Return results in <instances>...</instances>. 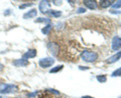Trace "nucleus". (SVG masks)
<instances>
[{
    "instance_id": "1",
    "label": "nucleus",
    "mask_w": 121,
    "mask_h": 98,
    "mask_svg": "<svg viewBox=\"0 0 121 98\" xmlns=\"http://www.w3.org/2000/svg\"><path fill=\"white\" fill-rule=\"evenodd\" d=\"M81 58L86 62H94L98 59V53L95 51H88L85 50L82 52Z\"/></svg>"
},
{
    "instance_id": "2",
    "label": "nucleus",
    "mask_w": 121,
    "mask_h": 98,
    "mask_svg": "<svg viewBox=\"0 0 121 98\" xmlns=\"http://www.w3.org/2000/svg\"><path fill=\"white\" fill-rule=\"evenodd\" d=\"M16 89H17L16 86L12 84H6V83L0 84V93L1 94H8L11 92H15Z\"/></svg>"
},
{
    "instance_id": "3",
    "label": "nucleus",
    "mask_w": 121,
    "mask_h": 98,
    "mask_svg": "<svg viewBox=\"0 0 121 98\" xmlns=\"http://www.w3.org/2000/svg\"><path fill=\"white\" fill-rule=\"evenodd\" d=\"M55 63V59L54 58H51V57H45V58H43L39 60V66L41 68H48V67H51L52 64Z\"/></svg>"
},
{
    "instance_id": "4",
    "label": "nucleus",
    "mask_w": 121,
    "mask_h": 98,
    "mask_svg": "<svg viewBox=\"0 0 121 98\" xmlns=\"http://www.w3.org/2000/svg\"><path fill=\"white\" fill-rule=\"evenodd\" d=\"M48 50L51 51V53L52 54V55H58V53H59V50H60V46L56 43H55V42H50L48 44Z\"/></svg>"
},
{
    "instance_id": "5",
    "label": "nucleus",
    "mask_w": 121,
    "mask_h": 98,
    "mask_svg": "<svg viewBox=\"0 0 121 98\" xmlns=\"http://www.w3.org/2000/svg\"><path fill=\"white\" fill-rule=\"evenodd\" d=\"M121 48V37L119 36H115L114 38L112 39V49L114 51L119 50Z\"/></svg>"
},
{
    "instance_id": "6",
    "label": "nucleus",
    "mask_w": 121,
    "mask_h": 98,
    "mask_svg": "<svg viewBox=\"0 0 121 98\" xmlns=\"http://www.w3.org/2000/svg\"><path fill=\"white\" fill-rule=\"evenodd\" d=\"M121 58V50L118 51L116 54H114L111 57H109L107 60H106V62L109 63V64H112V63H115L116 61H118V60Z\"/></svg>"
},
{
    "instance_id": "7",
    "label": "nucleus",
    "mask_w": 121,
    "mask_h": 98,
    "mask_svg": "<svg viewBox=\"0 0 121 98\" xmlns=\"http://www.w3.org/2000/svg\"><path fill=\"white\" fill-rule=\"evenodd\" d=\"M50 5H51L50 1H41L39 3V10H40V12L47 13L48 12V8L50 7Z\"/></svg>"
},
{
    "instance_id": "8",
    "label": "nucleus",
    "mask_w": 121,
    "mask_h": 98,
    "mask_svg": "<svg viewBox=\"0 0 121 98\" xmlns=\"http://www.w3.org/2000/svg\"><path fill=\"white\" fill-rule=\"evenodd\" d=\"M36 53H37V52H36L35 49H29V50L26 52V53L23 54V59L27 60V59H29V58L35 57V56H36Z\"/></svg>"
},
{
    "instance_id": "9",
    "label": "nucleus",
    "mask_w": 121,
    "mask_h": 98,
    "mask_svg": "<svg viewBox=\"0 0 121 98\" xmlns=\"http://www.w3.org/2000/svg\"><path fill=\"white\" fill-rule=\"evenodd\" d=\"M13 64L15 66H18V67H25V66H27L28 65V61L27 60H25V59H18V60H15V61L13 62Z\"/></svg>"
},
{
    "instance_id": "10",
    "label": "nucleus",
    "mask_w": 121,
    "mask_h": 98,
    "mask_svg": "<svg viewBox=\"0 0 121 98\" xmlns=\"http://www.w3.org/2000/svg\"><path fill=\"white\" fill-rule=\"evenodd\" d=\"M84 4L86 7H88L89 9H96L97 8V3L93 0H85L84 1Z\"/></svg>"
},
{
    "instance_id": "11",
    "label": "nucleus",
    "mask_w": 121,
    "mask_h": 98,
    "mask_svg": "<svg viewBox=\"0 0 121 98\" xmlns=\"http://www.w3.org/2000/svg\"><path fill=\"white\" fill-rule=\"evenodd\" d=\"M37 15V10L36 9H31L29 10L28 12H26L23 15V18L24 19H27V18H32V17H35Z\"/></svg>"
},
{
    "instance_id": "12",
    "label": "nucleus",
    "mask_w": 121,
    "mask_h": 98,
    "mask_svg": "<svg viewBox=\"0 0 121 98\" xmlns=\"http://www.w3.org/2000/svg\"><path fill=\"white\" fill-rule=\"evenodd\" d=\"M113 3H114V1H112V0H102V1H100V7L101 8H108Z\"/></svg>"
},
{
    "instance_id": "13",
    "label": "nucleus",
    "mask_w": 121,
    "mask_h": 98,
    "mask_svg": "<svg viewBox=\"0 0 121 98\" xmlns=\"http://www.w3.org/2000/svg\"><path fill=\"white\" fill-rule=\"evenodd\" d=\"M47 13L52 17H60V15H62V12H60V11H58V10H48Z\"/></svg>"
},
{
    "instance_id": "14",
    "label": "nucleus",
    "mask_w": 121,
    "mask_h": 98,
    "mask_svg": "<svg viewBox=\"0 0 121 98\" xmlns=\"http://www.w3.org/2000/svg\"><path fill=\"white\" fill-rule=\"evenodd\" d=\"M51 30H52V25H51V24H48V25L45 26L44 28H43V30H41V32H43L44 35H48V33L51 32Z\"/></svg>"
},
{
    "instance_id": "15",
    "label": "nucleus",
    "mask_w": 121,
    "mask_h": 98,
    "mask_svg": "<svg viewBox=\"0 0 121 98\" xmlns=\"http://www.w3.org/2000/svg\"><path fill=\"white\" fill-rule=\"evenodd\" d=\"M64 68V65H59V66H56L55 68H52L50 70V72L51 73H56V72H59V71H60Z\"/></svg>"
},
{
    "instance_id": "16",
    "label": "nucleus",
    "mask_w": 121,
    "mask_h": 98,
    "mask_svg": "<svg viewBox=\"0 0 121 98\" xmlns=\"http://www.w3.org/2000/svg\"><path fill=\"white\" fill-rule=\"evenodd\" d=\"M97 80L101 82V83H105V82L107 81V77H106V75H98Z\"/></svg>"
},
{
    "instance_id": "17",
    "label": "nucleus",
    "mask_w": 121,
    "mask_h": 98,
    "mask_svg": "<svg viewBox=\"0 0 121 98\" xmlns=\"http://www.w3.org/2000/svg\"><path fill=\"white\" fill-rule=\"evenodd\" d=\"M35 22H45V23H51V19H48V18H37L35 20Z\"/></svg>"
},
{
    "instance_id": "18",
    "label": "nucleus",
    "mask_w": 121,
    "mask_h": 98,
    "mask_svg": "<svg viewBox=\"0 0 121 98\" xmlns=\"http://www.w3.org/2000/svg\"><path fill=\"white\" fill-rule=\"evenodd\" d=\"M112 76L113 77H116V76H121V67L120 68H118V69H116L114 72L112 73Z\"/></svg>"
},
{
    "instance_id": "19",
    "label": "nucleus",
    "mask_w": 121,
    "mask_h": 98,
    "mask_svg": "<svg viewBox=\"0 0 121 98\" xmlns=\"http://www.w3.org/2000/svg\"><path fill=\"white\" fill-rule=\"evenodd\" d=\"M112 7H113V8H120V7H121V0L115 1V2L112 4Z\"/></svg>"
},
{
    "instance_id": "20",
    "label": "nucleus",
    "mask_w": 121,
    "mask_h": 98,
    "mask_svg": "<svg viewBox=\"0 0 121 98\" xmlns=\"http://www.w3.org/2000/svg\"><path fill=\"white\" fill-rule=\"evenodd\" d=\"M77 12H78V13H84V12H86V9L83 8V7H80V8H78Z\"/></svg>"
},
{
    "instance_id": "21",
    "label": "nucleus",
    "mask_w": 121,
    "mask_h": 98,
    "mask_svg": "<svg viewBox=\"0 0 121 98\" xmlns=\"http://www.w3.org/2000/svg\"><path fill=\"white\" fill-rule=\"evenodd\" d=\"M31 5H33V3H28V4L21 5V6H20V8H25V7H27V6H31Z\"/></svg>"
},
{
    "instance_id": "22",
    "label": "nucleus",
    "mask_w": 121,
    "mask_h": 98,
    "mask_svg": "<svg viewBox=\"0 0 121 98\" xmlns=\"http://www.w3.org/2000/svg\"><path fill=\"white\" fill-rule=\"evenodd\" d=\"M56 5H62V1H54Z\"/></svg>"
},
{
    "instance_id": "23",
    "label": "nucleus",
    "mask_w": 121,
    "mask_h": 98,
    "mask_svg": "<svg viewBox=\"0 0 121 98\" xmlns=\"http://www.w3.org/2000/svg\"><path fill=\"white\" fill-rule=\"evenodd\" d=\"M110 12H111V13H117V14H120V13H121L120 11H115V10H111Z\"/></svg>"
},
{
    "instance_id": "24",
    "label": "nucleus",
    "mask_w": 121,
    "mask_h": 98,
    "mask_svg": "<svg viewBox=\"0 0 121 98\" xmlns=\"http://www.w3.org/2000/svg\"><path fill=\"white\" fill-rule=\"evenodd\" d=\"M3 68H4V66H3V65H2V64H1V63H0V70H2Z\"/></svg>"
},
{
    "instance_id": "25",
    "label": "nucleus",
    "mask_w": 121,
    "mask_h": 98,
    "mask_svg": "<svg viewBox=\"0 0 121 98\" xmlns=\"http://www.w3.org/2000/svg\"><path fill=\"white\" fill-rule=\"evenodd\" d=\"M82 98H93V97H91V96H83Z\"/></svg>"
},
{
    "instance_id": "26",
    "label": "nucleus",
    "mask_w": 121,
    "mask_h": 98,
    "mask_svg": "<svg viewBox=\"0 0 121 98\" xmlns=\"http://www.w3.org/2000/svg\"><path fill=\"white\" fill-rule=\"evenodd\" d=\"M80 69H84V67H83V66H80ZM85 69H88V67H85Z\"/></svg>"
}]
</instances>
